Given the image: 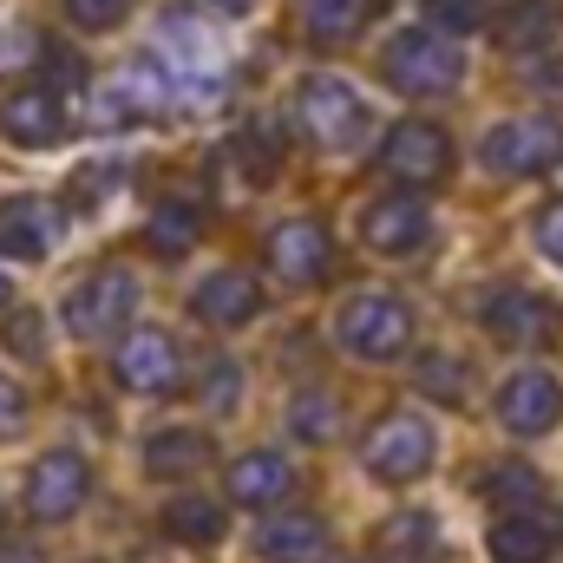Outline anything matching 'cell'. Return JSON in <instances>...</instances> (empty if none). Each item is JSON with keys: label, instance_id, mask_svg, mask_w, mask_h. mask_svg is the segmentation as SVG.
<instances>
[{"label": "cell", "instance_id": "obj_1", "mask_svg": "<svg viewBox=\"0 0 563 563\" xmlns=\"http://www.w3.org/2000/svg\"><path fill=\"white\" fill-rule=\"evenodd\" d=\"M380 73H387V86H394V92L439 99V92H452V86L465 79V59H459V46H452L445 33H432V26H407V33H394V40H387Z\"/></svg>", "mask_w": 563, "mask_h": 563}, {"label": "cell", "instance_id": "obj_2", "mask_svg": "<svg viewBox=\"0 0 563 563\" xmlns=\"http://www.w3.org/2000/svg\"><path fill=\"white\" fill-rule=\"evenodd\" d=\"M334 341L354 361H400L413 347V308L394 295H354L334 314Z\"/></svg>", "mask_w": 563, "mask_h": 563}, {"label": "cell", "instance_id": "obj_3", "mask_svg": "<svg viewBox=\"0 0 563 563\" xmlns=\"http://www.w3.org/2000/svg\"><path fill=\"white\" fill-rule=\"evenodd\" d=\"M295 125H301V139L321 144V151H347V144H361V132L374 125L367 119V99L347 86V79H308L301 92H295Z\"/></svg>", "mask_w": 563, "mask_h": 563}, {"label": "cell", "instance_id": "obj_4", "mask_svg": "<svg viewBox=\"0 0 563 563\" xmlns=\"http://www.w3.org/2000/svg\"><path fill=\"white\" fill-rule=\"evenodd\" d=\"M139 314V276L125 263H106V269H86L66 295V328L99 341V334H119L125 321Z\"/></svg>", "mask_w": 563, "mask_h": 563}, {"label": "cell", "instance_id": "obj_5", "mask_svg": "<svg viewBox=\"0 0 563 563\" xmlns=\"http://www.w3.org/2000/svg\"><path fill=\"white\" fill-rule=\"evenodd\" d=\"M86 498H92V465H86L73 445H53V452L33 459V472H26V518L66 525Z\"/></svg>", "mask_w": 563, "mask_h": 563}, {"label": "cell", "instance_id": "obj_6", "mask_svg": "<svg viewBox=\"0 0 563 563\" xmlns=\"http://www.w3.org/2000/svg\"><path fill=\"white\" fill-rule=\"evenodd\" d=\"M432 426L420 413H387V420L367 432V445H361V459H367V472L374 478H387V485H413L426 478V465H432Z\"/></svg>", "mask_w": 563, "mask_h": 563}, {"label": "cell", "instance_id": "obj_7", "mask_svg": "<svg viewBox=\"0 0 563 563\" xmlns=\"http://www.w3.org/2000/svg\"><path fill=\"white\" fill-rule=\"evenodd\" d=\"M478 157L498 177H538V170H551L563 157V125H551V119H505V125L485 132Z\"/></svg>", "mask_w": 563, "mask_h": 563}, {"label": "cell", "instance_id": "obj_8", "mask_svg": "<svg viewBox=\"0 0 563 563\" xmlns=\"http://www.w3.org/2000/svg\"><path fill=\"white\" fill-rule=\"evenodd\" d=\"M112 374H119L125 394H144V400L177 394V341L164 328H132L112 354Z\"/></svg>", "mask_w": 563, "mask_h": 563}, {"label": "cell", "instance_id": "obj_9", "mask_svg": "<svg viewBox=\"0 0 563 563\" xmlns=\"http://www.w3.org/2000/svg\"><path fill=\"white\" fill-rule=\"evenodd\" d=\"M380 170L400 177V184H413V190H426V184H439L452 170V139L439 125H426V119H407L380 144Z\"/></svg>", "mask_w": 563, "mask_h": 563}, {"label": "cell", "instance_id": "obj_10", "mask_svg": "<svg viewBox=\"0 0 563 563\" xmlns=\"http://www.w3.org/2000/svg\"><path fill=\"white\" fill-rule=\"evenodd\" d=\"M66 236V210L46 197H7L0 203V256L7 263H40Z\"/></svg>", "mask_w": 563, "mask_h": 563}, {"label": "cell", "instance_id": "obj_11", "mask_svg": "<svg viewBox=\"0 0 563 563\" xmlns=\"http://www.w3.org/2000/svg\"><path fill=\"white\" fill-rule=\"evenodd\" d=\"M426 236H432V210H426L413 190L380 197V203L361 210V243L380 250V256H413V250H426Z\"/></svg>", "mask_w": 563, "mask_h": 563}, {"label": "cell", "instance_id": "obj_12", "mask_svg": "<svg viewBox=\"0 0 563 563\" xmlns=\"http://www.w3.org/2000/svg\"><path fill=\"white\" fill-rule=\"evenodd\" d=\"M0 132L20 151H53L73 125H66V106H59L53 86H20V92L0 99Z\"/></svg>", "mask_w": 563, "mask_h": 563}, {"label": "cell", "instance_id": "obj_13", "mask_svg": "<svg viewBox=\"0 0 563 563\" xmlns=\"http://www.w3.org/2000/svg\"><path fill=\"white\" fill-rule=\"evenodd\" d=\"M498 420L511 426V432H551L563 420V387L551 367H518L505 387H498Z\"/></svg>", "mask_w": 563, "mask_h": 563}, {"label": "cell", "instance_id": "obj_14", "mask_svg": "<svg viewBox=\"0 0 563 563\" xmlns=\"http://www.w3.org/2000/svg\"><path fill=\"white\" fill-rule=\"evenodd\" d=\"M328 263H334V243H328V230L314 223V217H288L269 230V269L282 282H295V288H308V282L328 276Z\"/></svg>", "mask_w": 563, "mask_h": 563}, {"label": "cell", "instance_id": "obj_15", "mask_svg": "<svg viewBox=\"0 0 563 563\" xmlns=\"http://www.w3.org/2000/svg\"><path fill=\"white\" fill-rule=\"evenodd\" d=\"M223 492H230V505H243V511H276L282 498L295 492V465L282 459V452H243V459H230V478H223Z\"/></svg>", "mask_w": 563, "mask_h": 563}, {"label": "cell", "instance_id": "obj_16", "mask_svg": "<svg viewBox=\"0 0 563 563\" xmlns=\"http://www.w3.org/2000/svg\"><path fill=\"white\" fill-rule=\"evenodd\" d=\"M256 558L263 563H321L328 558V525L308 511H276L256 525Z\"/></svg>", "mask_w": 563, "mask_h": 563}, {"label": "cell", "instance_id": "obj_17", "mask_svg": "<svg viewBox=\"0 0 563 563\" xmlns=\"http://www.w3.org/2000/svg\"><path fill=\"white\" fill-rule=\"evenodd\" d=\"M164 538L170 544H184V551H210V544H223V531H230V511L217 505V498H203V492H177V498H164Z\"/></svg>", "mask_w": 563, "mask_h": 563}, {"label": "cell", "instance_id": "obj_18", "mask_svg": "<svg viewBox=\"0 0 563 563\" xmlns=\"http://www.w3.org/2000/svg\"><path fill=\"white\" fill-rule=\"evenodd\" d=\"M190 314L210 321V328H236V321H250V314H256V276H243V269H217V276H203L197 288H190Z\"/></svg>", "mask_w": 563, "mask_h": 563}, {"label": "cell", "instance_id": "obj_19", "mask_svg": "<svg viewBox=\"0 0 563 563\" xmlns=\"http://www.w3.org/2000/svg\"><path fill=\"white\" fill-rule=\"evenodd\" d=\"M485 328H492L498 341H511V347H531V341L551 334V308H544L531 288H498V295L485 301Z\"/></svg>", "mask_w": 563, "mask_h": 563}, {"label": "cell", "instance_id": "obj_20", "mask_svg": "<svg viewBox=\"0 0 563 563\" xmlns=\"http://www.w3.org/2000/svg\"><path fill=\"white\" fill-rule=\"evenodd\" d=\"M203 459H210V439L197 426H164V432L144 439V472L151 478H190Z\"/></svg>", "mask_w": 563, "mask_h": 563}, {"label": "cell", "instance_id": "obj_21", "mask_svg": "<svg viewBox=\"0 0 563 563\" xmlns=\"http://www.w3.org/2000/svg\"><path fill=\"white\" fill-rule=\"evenodd\" d=\"M106 106H112L119 119H151V112H164V106H170V79H164V66H151V59H132V66L112 79Z\"/></svg>", "mask_w": 563, "mask_h": 563}, {"label": "cell", "instance_id": "obj_22", "mask_svg": "<svg viewBox=\"0 0 563 563\" xmlns=\"http://www.w3.org/2000/svg\"><path fill=\"white\" fill-rule=\"evenodd\" d=\"M197 230H203V217H197V203H184V197H164V203H151V223H144V243H151L157 256H184V250L197 243Z\"/></svg>", "mask_w": 563, "mask_h": 563}, {"label": "cell", "instance_id": "obj_23", "mask_svg": "<svg viewBox=\"0 0 563 563\" xmlns=\"http://www.w3.org/2000/svg\"><path fill=\"white\" fill-rule=\"evenodd\" d=\"M551 525L544 518H498L492 525V563H544L551 558Z\"/></svg>", "mask_w": 563, "mask_h": 563}, {"label": "cell", "instance_id": "obj_24", "mask_svg": "<svg viewBox=\"0 0 563 563\" xmlns=\"http://www.w3.org/2000/svg\"><path fill=\"white\" fill-rule=\"evenodd\" d=\"M380 551L394 563H432L439 558V525L426 511H400V518L380 525Z\"/></svg>", "mask_w": 563, "mask_h": 563}, {"label": "cell", "instance_id": "obj_25", "mask_svg": "<svg viewBox=\"0 0 563 563\" xmlns=\"http://www.w3.org/2000/svg\"><path fill=\"white\" fill-rule=\"evenodd\" d=\"M558 33V0H518V7H505V20H498V40L511 46V53H531V46H544Z\"/></svg>", "mask_w": 563, "mask_h": 563}, {"label": "cell", "instance_id": "obj_26", "mask_svg": "<svg viewBox=\"0 0 563 563\" xmlns=\"http://www.w3.org/2000/svg\"><path fill=\"white\" fill-rule=\"evenodd\" d=\"M367 13H374V0H301L308 40H347L367 26Z\"/></svg>", "mask_w": 563, "mask_h": 563}, {"label": "cell", "instance_id": "obj_27", "mask_svg": "<svg viewBox=\"0 0 563 563\" xmlns=\"http://www.w3.org/2000/svg\"><path fill=\"white\" fill-rule=\"evenodd\" d=\"M230 157L243 164V177H250V184H276V170H282V139L269 132V125H243V132L230 139Z\"/></svg>", "mask_w": 563, "mask_h": 563}, {"label": "cell", "instance_id": "obj_28", "mask_svg": "<svg viewBox=\"0 0 563 563\" xmlns=\"http://www.w3.org/2000/svg\"><path fill=\"white\" fill-rule=\"evenodd\" d=\"M538 492H544V485H538V472H531V465H492V472H485V498H492V505H505L511 518H531Z\"/></svg>", "mask_w": 563, "mask_h": 563}, {"label": "cell", "instance_id": "obj_29", "mask_svg": "<svg viewBox=\"0 0 563 563\" xmlns=\"http://www.w3.org/2000/svg\"><path fill=\"white\" fill-rule=\"evenodd\" d=\"M288 426H295V439H334V400L321 394V387H308V394H295V407H288Z\"/></svg>", "mask_w": 563, "mask_h": 563}, {"label": "cell", "instance_id": "obj_30", "mask_svg": "<svg viewBox=\"0 0 563 563\" xmlns=\"http://www.w3.org/2000/svg\"><path fill=\"white\" fill-rule=\"evenodd\" d=\"M413 374H420V387L432 394V400H445V407L465 400V361H452V354H426Z\"/></svg>", "mask_w": 563, "mask_h": 563}, {"label": "cell", "instance_id": "obj_31", "mask_svg": "<svg viewBox=\"0 0 563 563\" xmlns=\"http://www.w3.org/2000/svg\"><path fill=\"white\" fill-rule=\"evenodd\" d=\"M426 20H432V33H478L492 13H485V0H420Z\"/></svg>", "mask_w": 563, "mask_h": 563}, {"label": "cell", "instance_id": "obj_32", "mask_svg": "<svg viewBox=\"0 0 563 563\" xmlns=\"http://www.w3.org/2000/svg\"><path fill=\"white\" fill-rule=\"evenodd\" d=\"M125 13H132V0H66V20L79 33H112V26H125Z\"/></svg>", "mask_w": 563, "mask_h": 563}, {"label": "cell", "instance_id": "obj_33", "mask_svg": "<svg viewBox=\"0 0 563 563\" xmlns=\"http://www.w3.org/2000/svg\"><path fill=\"white\" fill-rule=\"evenodd\" d=\"M210 407L217 413L236 407V361H210Z\"/></svg>", "mask_w": 563, "mask_h": 563}, {"label": "cell", "instance_id": "obj_34", "mask_svg": "<svg viewBox=\"0 0 563 563\" xmlns=\"http://www.w3.org/2000/svg\"><path fill=\"white\" fill-rule=\"evenodd\" d=\"M7 347H13L20 361H40V321H33V314H13V328H7Z\"/></svg>", "mask_w": 563, "mask_h": 563}, {"label": "cell", "instance_id": "obj_35", "mask_svg": "<svg viewBox=\"0 0 563 563\" xmlns=\"http://www.w3.org/2000/svg\"><path fill=\"white\" fill-rule=\"evenodd\" d=\"M538 250H544L551 263H563V203H551V210L538 217Z\"/></svg>", "mask_w": 563, "mask_h": 563}, {"label": "cell", "instance_id": "obj_36", "mask_svg": "<svg viewBox=\"0 0 563 563\" xmlns=\"http://www.w3.org/2000/svg\"><path fill=\"white\" fill-rule=\"evenodd\" d=\"M20 420H26V400H20V394H13V387L0 380V432H13Z\"/></svg>", "mask_w": 563, "mask_h": 563}, {"label": "cell", "instance_id": "obj_37", "mask_svg": "<svg viewBox=\"0 0 563 563\" xmlns=\"http://www.w3.org/2000/svg\"><path fill=\"white\" fill-rule=\"evenodd\" d=\"M73 197H79V203H99V197H106V170H79Z\"/></svg>", "mask_w": 563, "mask_h": 563}, {"label": "cell", "instance_id": "obj_38", "mask_svg": "<svg viewBox=\"0 0 563 563\" xmlns=\"http://www.w3.org/2000/svg\"><path fill=\"white\" fill-rule=\"evenodd\" d=\"M210 7H217V13H223V20H243V13H250V7H256V0H210Z\"/></svg>", "mask_w": 563, "mask_h": 563}, {"label": "cell", "instance_id": "obj_39", "mask_svg": "<svg viewBox=\"0 0 563 563\" xmlns=\"http://www.w3.org/2000/svg\"><path fill=\"white\" fill-rule=\"evenodd\" d=\"M0 563H40V558H33V551H7Z\"/></svg>", "mask_w": 563, "mask_h": 563}, {"label": "cell", "instance_id": "obj_40", "mask_svg": "<svg viewBox=\"0 0 563 563\" xmlns=\"http://www.w3.org/2000/svg\"><path fill=\"white\" fill-rule=\"evenodd\" d=\"M0 308H7V276H0Z\"/></svg>", "mask_w": 563, "mask_h": 563}, {"label": "cell", "instance_id": "obj_41", "mask_svg": "<svg viewBox=\"0 0 563 563\" xmlns=\"http://www.w3.org/2000/svg\"><path fill=\"white\" fill-rule=\"evenodd\" d=\"M0 525H7V505H0Z\"/></svg>", "mask_w": 563, "mask_h": 563}]
</instances>
